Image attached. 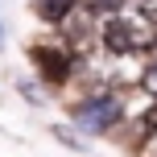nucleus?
I'll use <instances>...</instances> for the list:
<instances>
[{
	"instance_id": "1",
	"label": "nucleus",
	"mask_w": 157,
	"mask_h": 157,
	"mask_svg": "<svg viewBox=\"0 0 157 157\" xmlns=\"http://www.w3.org/2000/svg\"><path fill=\"white\" fill-rule=\"evenodd\" d=\"M103 46L116 50V54H132V50H149L157 46V21L149 13H132V8H124V13H112L108 21H103Z\"/></svg>"
},
{
	"instance_id": "2",
	"label": "nucleus",
	"mask_w": 157,
	"mask_h": 157,
	"mask_svg": "<svg viewBox=\"0 0 157 157\" xmlns=\"http://www.w3.org/2000/svg\"><path fill=\"white\" fill-rule=\"evenodd\" d=\"M78 120H83L87 128H108L120 120V103L112 99V95H103V99H87L83 108H78Z\"/></svg>"
},
{
	"instance_id": "3",
	"label": "nucleus",
	"mask_w": 157,
	"mask_h": 157,
	"mask_svg": "<svg viewBox=\"0 0 157 157\" xmlns=\"http://www.w3.org/2000/svg\"><path fill=\"white\" fill-rule=\"evenodd\" d=\"M33 62L41 66L46 78H54V83L71 75V54H62V50H46V46H41V50H33Z\"/></svg>"
},
{
	"instance_id": "4",
	"label": "nucleus",
	"mask_w": 157,
	"mask_h": 157,
	"mask_svg": "<svg viewBox=\"0 0 157 157\" xmlns=\"http://www.w3.org/2000/svg\"><path fill=\"white\" fill-rule=\"evenodd\" d=\"M37 17L41 21H66L71 17V8H75V0H37Z\"/></svg>"
},
{
	"instance_id": "5",
	"label": "nucleus",
	"mask_w": 157,
	"mask_h": 157,
	"mask_svg": "<svg viewBox=\"0 0 157 157\" xmlns=\"http://www.w3.org/2000/svg\"><path fill=\"white\" fill-rule=\"evenodd\" d=\"M141 87H145V91H149V95H157V62H153L149 71L141 75Z\"/></svg>"
},
{
	"instance_id": "6",
	"label": "nucleus",
	"mask_w": 157,
	"mask_h": 157,
	"mask_svg": "<svg viewBox=\"0 0 157 157\" xmlns=\"http://www.w3.org/2000/svg\"><path fill=\"white\" fill-rule=\"evenodd\" d=\"M141 8H145V13H149L153 21H157V0H141Z\"/></svg>"
}]
</instances>
